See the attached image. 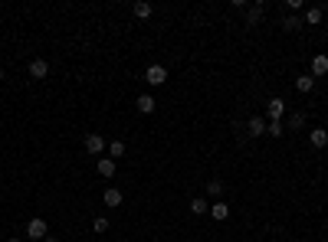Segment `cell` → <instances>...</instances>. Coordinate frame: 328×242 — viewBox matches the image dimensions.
Instances as JSON below:
<instances>
[{
    "instance_id": "1",
    "label": "cell",
    "mask_w": 328,
    "mask_h": 242,
    "mask_svg": "<svg viewBox=\"0 0 328 242\" xmlns=\"http://www.w3.org/2000/svg\"><path fill=\"white\" fill-rule=\"evenodd\" d=\"M164 79H167V69L164 66H158V62H154V66H148L144 69V82H148V85H164Z\"/></svg>"
},
{
    "instance_id": "2",
    "label": "cell",
    "mask_w": 328,
    "mask_h": 242,
    "mask_svg": "<svg viewBox=\"0 0 328 242\" xmlns=\"http://www.w3.org/2000/svg\"><path fill=\"white\" fill-rule=\"evenodd\" d=\"M46 232H49V226H46V220H40V216H33V220L26 222V236H30L33 242H36V239H46Z\"/></svg>"
},
{
    "instance_id": "3",
    "label": "cell",
    "mask_w": 328,
    "mask_h": 242,
    "mask_svg": "<svg viewBox=\"0 0 328 242\" xmlns=\"http://www.w3.org/2000/svg\"><path fill=\"white\" fill-rule=\"evenodd\" d=\"M246 134H250V138H262V134H266V118L253 115V118L246 121Z\"/></svg>"
},
{
    "instance_id": "4",
    "label": "cell",
    "mask_w": 328,
    "mask_h": 242,
    "mask_svg": "<svg viewBox=\"0 0 328 242\" xmlns=\"http://www.w3.org/2000/svg\"><path fill=\"white\" fill-rule=\"evenodd\" d=\"M86 151L89 154H102V151H105V138H102V134H86Z\"/></svg>"
},
{
    "instance_id": "5",
    "label": "cell",
    "mask_w": 328,
    "mask_h": 242,
    "mask_svg": "<svg viewBox=\"0 0 328 242\" xmlns=\"http://www.w3.org/2000/svg\"><path fill=\"white\" fill-rule=\"evenodd\" d=\"M30 76L33 79H46L49 76V62H46V59H33L30 62Z\"/></svg>"
},
{
    "instance_id": "6",
    "label": "cell",
    "mask_w": 328,
    "mask_h": 242,
    "mask_svg": "<svg viewBox=\"0 0 328 242\" xmlns=\"http://www.w3.org/2000/svg\"><path fill=\"white\" fill-rule=\"evenodd\" d=\"M328 76V56H315L312 59V79H322Z\"/></svg>"
},
{
    "instance_id": "7",
    "label": "cell",
    "mask_w": 328,
    "mask_h": 242,
    "mask_svg": "<svg viewBox=\"0 0 328 242\" xmlns=\"http://www.w3.org/2000/svg\"><path fill=\"white\" fill-rule=\"evenodd\" d=\"M210 216H213L217 222H223L230 216V206H227V203H220V200H213V203H210Z\"/></svg>"
},
{
    "instance_id": "8",
    "label": "cell",
    "mask_w": 328,
    "mask_h": 242,
    "mask_svg": "<svg viewBox=\"0 0 328 242\" xmlns=\"http://www.w3.org/2000/svg\"><path fill=\"white\" fill-rule=\"evenodd\" d=\"M285 115V101L282 99H269V121H279Z\"/></svg>"
},
{
    "instance_id": "9",
    "label": "cell",
    "mask_w": 328,
    "mask_h": 242,
    "mask_svg": "<svg viewBox=\"0 0 328 242\" xmlns=\"http://www.w3.org/2000/svg\"><path fill=\"white\" fill-rule=\"evenodd\" d=\"M102 200H105V206H109V209H115V206H121V190H115V187H109V190H105V197H102Z\"/></svg>"
},
{
    "instance_id": "10",
    "label": "cell",
    "mask_w": 328,
    "mask_h": 242,
    "mask_svg": "<svg viewBox=\"0 0 328 242\" xmlns=\"http://www.w3.org/2000/svg\"><path fill=\"white\" fill-rule=\"evenodd\" d=\"M154 108H158V101H154L151 95H138V111H141V115H151Z\"/></svg>"
},
{
    "instance_id": "11",
    "label": "cell",
    "mask_w": 328,
    "mask_h": 242,
    "mask_svg": "<svg viewBox=\"0 0 328 242\" xmlns=\"http://www.w3.org/2000/svg\"><path fill=\"white\" fill-rule=\"evenodd\" d=\"M308 141H312V147H325L328 144V131L325 128H315V131L308 134Z\"/></svg>"
},
{
    "instance_id": "12",
    "label": "cell",
    "mask_w": 328,
    "mask_h": 242,
    "mask_svg": "<svg viewBox=\"0 0 328 242\" xmlns=\"http://www.w3.org/2000/svg\"><path fill=\"white\" fill-rule=\"evenodd\" d=\"M295 88H299L302 95H308V92L315 88V79H312V76H299V79H295Z\"/></svg>"
},
{
    "instance_id": "13",
    "label": "cell",
    "mask_w": 328,
    "mask_h": 242,
    "mask_svg": "<svg viewBox=\"0 0 328 242\" xmlns=\"http://www.w3.org/2000/svg\"><path fill=\"white\" fill-rule=\"evenodd\" d=\"M98 174L112 177V174H115V161H112V157H98Z\"/></svg>"
},
{
    "instance_id": "14",
    "label": "cell",
    "mask_w": 328,
    "mask_h": 242,
    "mask_svg": "<svg viewBox=\"0 0 328 242\" xmlns=\"http://www.w3.org/2000/svg\"><path fill=\"white\" fill-rule=\"evenodd\" d=\"M190 213H194V216H200V213H210L207 200H204V197H194V200H190Z\"/></svg>"
},
{
    "instance_id": "15",
    "label": "cell",
    "mask_w": 328,
    "mask_h": 242,
    "mask_svg": "<svg viewBox=\"0 0 328 242\" xmlns=\"http://www.w3.org/2000/svg\"><path fill=\"white\" fill-rule=\"evenodd\" d=\"M131 13H135V17H138V20H148V17H151V3H135V7H131Z\"/></svg>"
},
{
    "instance_id": "16",
    "label": "cell",
    "mask_w": 328,
    "mask_h": 242,
    "mask_svg": "<svg viewBox=\"0 0 328 242\" xmlns=\"http://www.w3.org/2000/svg\"><path fill=\"white\" fill-rule=\"evenodd\" d=\"M266 134H269V138H282V134H285L282 121H269V124H266Z\"/></svg>"
},
{
    "instance_id": "17",
    "label": "cell",
    "mask_w": 328,
    "mask_h": 242,
    "mask_svg": "<svg viewBox=\"0 0 328 242\" xmlns=\"http://www.w3.org/2000/svg\"><path fill=\"white\" fill-rule=\"evenodd\" d=\"M121 154H125V141H112L109 144V157L115 161V157H121Z\"/></svg>"
},
{
    "instance_id": "18",
    "label": "cell",
    "mask_w": 328,
    "mask_h": 242,
    "mask_svg": "<svg viewBox=\"0 0 328 242\" xmlns=\"http://www.w3.org/2000/svg\"><path fill=\"white\" fill-rule=\"evenodd\" d=\"M220 193H223V183H220V180H210V183H207V197L220 200Z\"/></svg>"
},
{
    "instance_id": "19",
    "label": "cell",
    "mask_w": 328,
    "mask_h": 242,
    "mask_svg": "<svg viewBox=\"0 0 328 242\" xmlns=\"http://www.w3.org/2000/svg\"><path fill=\"white\" fill-rule=\"evenodd\" d=\"M305 23H308V26H315V23H322V10H318V7H312V10L305 13Z\"/></svg>"
},
{
    "instance_id": "20",
    "label": "cell",
    "mask_w": 328,
    "mask_h": 242,
    "mask_svg": "<svg viewBox=\"0 0 328 242\" xmlns=\"http://www.w3.org/2000/svg\"><path fill=\"white\" fill-rule=\"evenodd\" d=\"M262 20V3H256V7H253V10H250V23H253V26H256V23H259Z\"/></svg>"
},
{
    "instance_id": "21",
    "label": "cell",
    "mask_w": 328,
    "mask_h": 242,
    "mask_svg": "<svg viewBox=\"0 0 328 242\" xmlns=\"http://www.w3.org/2000/svg\"><path fill=\"white\" fill-rule=\"evenodd\" d=\"M302 124H305V115H299V111H295L292 118H289V128L295 131V128H302Z\"/></svg>"
},
{
    "instance_id": "22",
    "label": "cell",
    "mask_w": 328,
    "mask_h": 242,
    "mask_svg": "<svg viewBox=\"0 0 328 242\" xmlns=\"http://www.w3.org/2000/svg\"><path fill=\"white\" fill-rule=\"evenodd\" d=\"M92 229H95V232H105V229H109V220H102V216H98V220L92 222Z\"/></svg>"
},
{
    "instance_id": "23",
    "label": "cell",
    "mask_w": 328,
    "mask_h": 242,
    "mask_svg": "<svg viewBox=\"0 0 328 242\" xmlns=\"http://www.w3.org/2000/svg\"><path fill=\"white\" fill-rule=\"evenodd\" d=\"M282 26H285V30H299V26H302V23H299V17H289V20H285Z\"/></svg>"
},
{
    "instance_id": "24",
    "label": "cell",
    "mask_w": 328,
    "mask_h": 242,
    "mask_svg": "<svg viewBox=\"0 0 328 242\" xmlns=\"http://www.w3.org/2000/svg\"><path fill=\"white\" fill-rule=\"evenodd\" d=\"M285 7H289V10H302L305 3H302V0H285Z\"/></svg>"
},
{
    "instance_id": "25",
    "label": "cell",
    "mask_w": 328,
    "mask_h": 242,
    "mask_svg": "<svg viewBox=\"0 0 328 242\" xmlns=\"http://www.w3.org/2000/svg\"><path fill=\"white\" fill-rule=\"evenodd\" d=\"M43 242H59V239H56V236H46V239Z\"/></svg>"
},
{
    "instance_id": "26",
    "label": "cell",
    "mask_w": 328,
    "mask_h": 242,
    "mask_svg": "<svg viewBox=\"0 0 328 242\" xmlns=\"http://www.w3.org/2000/svg\"><path fill=\"white\" fill-rule=\"evenodd\" d=\"M7 242H20V239H7Z\"/></svg>"
}]
</instances>
